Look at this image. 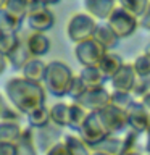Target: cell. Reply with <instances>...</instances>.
<instances>
[{"label":"cell","instance_id":"cell-21","mask_svg":"<svg viewBox=\"0 0 150 155\" xmlns=\"http://www.w3.org/2000/svg\"><path fill=\"white\" fill-rule=\"evenodd\" d=\"M31 58H32V55L28 50L26 42H19L18 47L7 57V60H8V63L15 68V70H21L23 71V68L28 65V61L31 60Z\"/></svg>","mask_w":150,"mask_h":155},{"label":"cell","instance_id":"cell-36","mask_svg":"<svg viewBox=\"0 0 150 155\" xmlns=\"http://www.w3.org/2000/svg\"><path fill=\"white\" fill-rule=\"evenodd\" d=\"M139 28L145 29V31H150V5H148L147 12L139 18Z\"/></svg>","mask_w":150,"mask_h":155},{"label":"cell","instance_id":"cell-1","mask_svg":"<svg viewBox=\"0 0 150 155\" xmlns=\"http://www.w3.org/2000/svg\"><path fill=\"white\" fill-rule=\"evenodd\" d=\"M5 95L13 108L28 116L34 110L45 105L47 91L39 82H32L24 78H11L5 84Z\"/></svg>","mask_w":150,"mask_h":155},{"label":"cell","instance_id":"cell-14","mask_svg":"<svg viewBox=\"0 0 150 155\" xmlns=\"http://www.w3.org/2000/svg\"><path fill=\"white\" fill-rule=\"evenodd\" d=\"M92 39H94L95 42H99L100 45L103 47L105 50H108V52H111V48H115L116 45H118V42H119L118 36H116V34L111 31V28H110L106 23L97 24Z\"/></svg>","mask_w":150,"mask_h":155},{"label":"cell","instance_id":"cell-9","mask_svg":"<svg viewBox=\"0 0 150 155\" xmlns=\"http://www.w3.org/2000/svg\"><path fill=\"white\" fill-rule=\"evenodd\" d=\"M126 116H128V124L131 131L137 133L139 136L147 131L150 124V111L142 105L140 100H135L134 104L129 105V108L126 110Z\"/></svg>","mask_w":150,"mask_h":155},{"label":"cell","instance_id":"cell-12","mask_svg":"<svg viewBox=\"0 0 150 155\" xmlns=\"http://www.w3.org/2000/svg\"><path fill=\"white\" fill-rule=\"evenodd\" d=\"M26 23L28 26L32 29V32H42L45 34L47 31H50L55 24V15L52 13L50 8H44L41 12L34 13V15H29L26 18Z\"/></svg>","mask_w":150,"mask_h":155},{"label":"cell","instance_id":"cell-7","mask_svg":"<svg viewBox=\"0 0 150 155\" xmlns=\"http://www.w3.org/2000/svg\"><path fill=\"white\" fill-rule=\"evenodd\" d=\"M110 100H111V92H108L105 87H99V89L86 91V94L79 100H76V104H79L89 113H99L110 105Z\"/></svg>","mask_w":150,"mask_h":155},{"label":"cell","instance_id":"cell-43","mask_svg":"<svg viewBox=\"0 0 150 155\" xmlns=\"http://www.w3.org/2000/svg\"><path fill=\"white\" fill-rule=\"evenodd\" d=\"M144 55H147V57H150V42L145 45V48H144Z\"/></svg>","mask_w":150,"mask_h":155},{"label":"cell","instance_id":"cell-16","mask_svg":"<svg viewBox=\"0 0 150 155\" xmlns=\"http://www.w3.org/2000/svg\"><path fill=\"white\" fill-rule=\"evenodd\" d=\"M123 58H121L118 53H115V52H106L103 58L100 60L99 63V70L103 73V76L106 78V79H111L116 73H118L121 68H123Z\"/></svg>","mask_w":150,"mask_h":155},{"label":"cell","instance_id":"cell-25","mask_svg":"<svg viewBox=\"0 0 150 155\" xmlns=\"http://www.w3.org/2000/svg\"><path fill=\"white\" fill-rule=\"evenodd\" d=\"M21 26L23 21L13 18L5 10H0V34H18Z\"/></svg>","mask_w":150,"mask_h":155},{"label":"cell","instance_id":"cell-49","mask_svg":"<svg viewBox=\"0 0 150 155\" xmlns=\"http://www.w3.org/2000/svg\"><path fill=\"white\" fill-rule=\"evenodd\" d=\"M0 113H2V111H0Z\"/></svg>","mask_w":150,"mask_h":155},{"label":"cell","instance_id":"cell-46","mask_svg":"<svg viewBox=\"0 0 150 155\" xmlns=\"http://www.w3.org/2000/svg\"><path fill=\"white\" fill-rule=\"evenodd\" d=\"M92 155H106V153H102V152H92Z\"/></svg>","mask_w":150,"mask_h":155},{"label":"cell","instance_id":"cell-32","mask_svg":"<svg viewBox=\"0 0 150 155\" xmlns=\"http://www.w3.org/2000/svg\"><path fill=\"white\" fill-rule=\"evenodd\" d=\"M86 91H87V87L84 86V82L81 81V78H79V74L77 76H74V79H73V84H71V89H70V95L73 100H79L82 95L86 94Z\"/></svg>","mask_w":150,"mask_h":155},{"label":"cell","instance_id":"cell-33","mask_svg":"<svg viewBox=\"0 0 150 155\" xmlns=\"http://www.w3.org/2000/svg\"><path fill=\"white\" fill-rule=\"evenodd\" d=\"M148 92H150V76L148 78H139L137 82H135L134 91H132L134 99H142Z\"/></svg>","mask_w":150,"mask_h":155},{"label":"cell","instance_id":"cell-6","mask_svg":"<svg viewBox=\"0 0 150 155\" xmlns=\"http://www.w3.org/2000/svg\"><path fill=\"white\" fill-rule=\"evenodd\" d=\"M108 50H105V48L102 47L99 42H95L94 39H89V41L76 44V47H74L76 58H77V61L82 65V68L99 66L100 60L103 58V55Z\"/></svg>","mask_w":150,"mask_h":155},{"label":"cell","instance_id":"cell-44","mask_svg":"<svg viewBox=\"0 0 150 155\" xmlns=\"http://www.w3.org/2000/svg\"><path fill=\"white\" fill-rule=\"evenodd\" d=\"M5 5H7V0H0V10H3Z\"/></svg>","mask_w":150,"mask_h":155},{"label":"cell","instance_id":"cell-11","mask_svg":"<svg viewBox=\"0 0 150 155\" xmlns=\"http://www.w3.org/2000/svg\"><path fill=\"white\" fill-rule=\"evenodd\" d=\"M84 8L87 15H90L94 19L108 21L113 10L116 8L115 0H84Z\"/></svg>","mask_w":150,"mask_h":155},{"label":"cell","instance_id":"cell-45","mask_svg":"<svg viewBox=\"0 0 150 155\" xmlns=\"http://www.w3.org/2000/svg\"><path fill=\"white\" fill-rule=\"evenodd\" d=\"M126 155H140V153L135 152V150H132V152H129V153H126Z\"/></svg>","mask_w":150,"mask_h":155},{"label":"cell","instance_id":"cell-27","mask_svg":"<svg viewBox=\"0 0 150 155\" xmlns=\"http://www.w3.org/2000/svg\"><path fill=\"white\" fill-rule=\"evenodd\" d=\"M28 2L26 0H7V5H5V12L10 13L13 18L19 19V21H24L28 18Z\"/></svg>","mask_w":150,"mask_h":155},{"label":"cell","instance_id":"cell-39","mask_svg":"<svg viewBox=\"0 0 150 155\" xmlns=\"http://www.w3.org/2000/svg\"><path fill=\"white\" fill-rule=\"evenodd\" d=\"M140 102H142V105L145 107V108H147L148 111H150V92L148 94H145L142 99H140Z\"/></svg>","mask_w":150,"mask_h":155},{"label":"cell","instance_id":"cell-31","mask_svg":"<svg viewBox=\"0 0 150 155\" xmlns=\"http://www.w3.org/2000/svg\"><path fill=\"white\" fill-rule=\"evenodd\" d=\"M132 68L135 71L137 78H148L150 76V57L147 55H139L132 63Z\"/></svg>","mask_w":150,"mask_h":155},{"label":"cell","instance_id":"cell-19","mask_svg":"<svg viewBox=\"0 0 150 155\" xmlns=\"http://www.w3.org/2000/svg\"><path fill=\"white\" fill-rule=\"evenodd\" d=\"M50 123L58 128H70V104L58 102L50 107Z\"/></svg>","mask_w":150,"mask_h":155},{"label":"cell","instance_id":"cell-18","mask_svg":"<svg viewBox=\"0 0 150 155\" xmlns=\"http://www.w3.org/2000/svg\"><path fill=\"white\" fill-rule=\"evenodd\" d=\"M15 145H16V155H39L32 128H24L21 137Z\"/></svg>","mask_w":150,"mask_h":155},{"label":"cell","instance_id":"cell-13","mask_svg":"<svg viewBox=\"0 0 150 155\" xmlns=\"http://www.w3.org/2000/svg\"><path fill=\"white\" fill-rule=\"evenodd\" d=\"M28 50L32 55V58H41L47 55L50 50V39L42 32H32L26 41Z\"/></svg>","mask_w":150,"mask_h":155},{"label":"cell","instance_id":"cell-40","mask_svg":"<svg viewBox=\"0 0 150 155\" xmlns=\"http://www.w3.org/2000/svg\"><path fill=\"white\" fill-rule=\"evenodd\" d=\"M145 134H147V140H145V152L147 153H150V124H148V128H147V131H145Z\"/></svg>","mask_w":150,"mask_h":155},{"label":"cell","instance_id":"cell-24","mask_svg":"<svg viewBox=\"0 0 150 155\" xmlns=\"http://www.w3.org/2000/svg\"><path fill=\"white\" fill-rule=\"evenodd\" d=\"M28 123L32 129H42L45 126L50 124V108H47L45 105L41 108L34 110L32 113L28 115Z\"/></svg>","mask_w":150,"mask_h":155},{"label":"cell","instance_id":"cell-29","mask_svg":"<svg viewBox=\"0 0 150 155\" xmlns=\"http://www.w3.org/2000/svg\"><path fill=\"white\" fill-rule=\"evenodd\" d=\"M21 42L18 34H0V53L8 57Z\"/></svg>","mask_w":150,"mask_h":155},{"label":"cell","instance_id":"cell-38","mask_svg":"<svg viewBox=\"0 0 150 155\" xmlns=\"http://www.w3.org/2000/svg\"><path fill=\"white\" fill-rule=\"evenodd\" d=\"M7 65H8V60H7V57L0 53V74H2V73H3L5 70H7Z\"/></svg>","mask_w":150,"mask_h":155},{"label":"cell","instance_id":"cell-30","mask_svg":"<svg viewBox=\"0 0 150 155\" xmlns=\"http://www.w3.org/2000/svg\"><path fill=\"white\" fill-rule=\"evenodd\" d=\"M135 99L132 94H124V92H111V100H110V105L116 107L119 110H128L131 104H134Z\"/></svg>","mask_w":150,"mask_h":155},{"label":"cell","instance_id":"cell-3","mask_svg":"<svg viewBox=\"0 0 150 155\" xmlns=\"http://www.w3.org/2000/svg\"><path fill=\"white\" fill-rule=\"evenodd\" d=\"M97 28V19H94L87 13H76L73 15L68 21L66 34L68 39L74 44H81L84 41H89L94 36V31Z\"/></svg>","mask_w":150,"mask_h":155},{"label":"cell","instance_id":"cell-17","mask_svg":"<svg viewBox=\"0 0 150 155\" xmlns=\"http://www.w3.org/2000/svg\"><path fill=\"white\" fill-rule=\"evenodd\" d=\"M79 78H81V81L84 82V86L87 87V91L103 87V84L108 81L103 76V73H102L97 66H94V68H82L81 73H79Z\"/></svg>","mask_w":150,"mask_h":155},{"label":"cell","instance_id":"cell-41","mask_svg":"<svg viewBox=\"0 0 150 155\" xmlns=\"http://www.w3.org/2000/svg\"><path fill=\"white\" fill-rule=\"evenodd\" d=\"M7 102H5V99H3V95L2 94H0V111H2V110H5V108H7Z\"/></svg>","mask_w":150,"mask_h":155},{"label":"cell","instance_id":"cell-4","mask_svg":"<svg viewBox=\"0 0 150 155\" xmlns=\"http://www.w3.org/2000/svg\"><path fill=\"white\" fill-rule=\"evenodd\" d=\"M106 24L118 36V39H126V37L132 36L135 32V29L139 28V19L132 16L131 13H128L124 8L116 7L113 10V13H111V16L108 18Z\"/></svg>","mask_w":150,"mask_h":155},{"label":"cell","instance_id":"cell-10","mask_svg":"<svg viewBox=\"0 0 150 155\" xmlns=\"http://www.w3.org/2000/svg\"><path fill=\"white\" fill-rule=\"evenodd\" d=\"M137 74H135L132 63H124L123 68L111 78V87L113 92H124V94H132L135 82H137Z\"/></svg>","mask_w":150,"mask_h":155},{"label":"cell","instance_id":"cell-28","mask_svg":"<svg viewBox=\"0 0 150 155\" xmlns=\"http://www.w3.org/2000/svg\"><path fill=\"white\" fill-rule=\"evenodd\" d=\"M89 115V111L86 108H82L79 104H70V128L73 129H77L79 131L84 124V121Z\"/></svg>","mask_w":150,"mask_h":155},{"label":"cell","instance_id":"cell-26","mask_svg":"<svg viewBox=\"0 0 150 155\" xmlns=\"http://www.w3.org/2000/svg\"><path fill=\"white\" fill-rule=\"evenodd\" d=\"M150 5V0H119V7L124 8L128 13H131L135 18H140L147 12Z\"/></svg>","mask_w":150,"mask_h":155},{"label":"cell","instance_id":"cell-48","mask_svg":"<svg viewBox=\"0 0 150 155\" xmlns=\"http://www.w3.org/2000/svg\"><path fill=\"white\" fill-rule=\"evenodd\" d=\"M115 2H119V0H115Z\"/></svg>","mask_w":150,"mask_h":155},{"label":"cell","instance_id":"cell-8","mask_svg":"<svg viewBox=\"0 0 150 155\" xmlns=\"http://www.w3.org/2000/svg\"><path fill=\"white\" fill-rule=\"evenodd\" d=\"M99 116L102 120V123L106 128L110 136H113L116 133L128 129L129 131V124H128V116H126L124 110H119L113 105H108L106 108L99 111Z\"/></svg>","mask_w":150,"mask_h":155},{"label":"cell","instance_id":"cell-50","mask_svg":"<svg viewBox=\"0 0 150 155\" xmlns=\"http://www.w3.org/2000/svg\"><path fill=\"white\" fill-rule=\"evenodd\" d=\"M148 155H150V153H148Z\"/></svg>","mask_w":150,"mask_h":155},{"label":"cell","instance_id":"cell-42","mask_svg":"<svg viewBox=\"0 0 150 155\" xmlns=\"http://www.w3.org/2000/svg\"><path fill=\"white\" fill-rule=\"evenodd\" d=\"M41 2H42L44 5H47V7H48V5H55V3H60L61 0H41Z\"/></svg>","mask_w":150,"mask_h":155},{"label":"cell","instance_id":"cell-5","mask_svg":"<svg viewBox=\"0 0 150 155\" xmlns=\"http://www.w3.org/2000/svg\"><path fill=\"white\" fill-rule=\"evenodd\" d=\"M108 136L110 134H108V131H106V128L103 126V123H102L99 113H89L87 115L84 124H82V128L79 129V137L89 145L90 150L94 145L102 142V140L106 139Z\"/></svg>","mask_w":150,"mask_h":155},{"label":"cell","instance_id":"cell-22","mask_svg":"<svg viewBox=\"0 0 150 155\" xmlns=\"http://www.w3.org/2000/svg\"><path fill=\"white\" fill-rule=\"evenodd\" d=\"M123 145L124 139H118L115 136H108L106 139H103L102 142L92 147V152H102L106 155H121L123 152Z\"/></svg>","mask_w":150,"mask_h":155},{"label":"cell","instance_id":"cell-37","mask_svg":"<svg viewBox=\"0 0 150 155\" xmlns=\"http://www.w3.org/2000/svg\"><path fill=\"white\" fill-rule=\"evenodd\" d=\"M0 155H16L15 144H0Z\"/></svg>","mask_w":150,"mask_h":155},{"label":"cell","instance_id":"cell-2","mask_svg":"<svg viewBox=\"0 0 150 155\" xmlns=\"http://www.w3.org/2000/svg\"><path fill=\"white\" fill-rule=\"evenodd\" d=\"M73 79L71 68L66 65L65 61L60 60H52L50 63H47V73H45V79H44V87L48 94H52L53 97H65L70 94Z\"/></svg>","mask_w":150,"mask_h":155},{"label":"cell","instance_id":"cell-23","mask_svg":"<svg viewBox=\"0 0 150 155\" xmlns=\"http://www.w3.org/2000/svg\"><path fill=\"white\" fill-rule=\"evenodd\" d=\"M63 142H65V145H66V149H68V152H70V155H92L90 147L79 137V136L66 134Z\"/></svg>","mask_w":150,"mask_h":155},{"label":"cell","instance_id":"cell-34","mask_svg":"<svg viewBox=\"0 0 150 155\" xmlns=\"http://www.w3.org/2000/svg\"><path fill=\"white\" fill-rule=\"evenodd\" d=\"M0 121H8V123H19L21 121V113L13 108V107H7L5 110H2L0 113Z\"/></svg>","mask_w":150,"mask_h":155},{"label":"cell","instance_id":"cell-35","mask_svg":"<svg viewBox=\"0 0 150 155\" xmlns=\"http://www.w3.org/2000/svg\"><path fill=\"white\" fill-rule=\"evenodd\" d=\"M45 155H70V152H68L65 142H57L53 147H50L47 150Z\"/></svg>","mask_w":150,"mask_h":155},{"label":"cell","instance_id":"cell-15","mask_svg":"<svg viewBox=\"0 0 150 155\" xmlns=\"http://www.w3.org/2000/svg\"><path fill=\"white\" fill-rule=\"evenodd\" d=\"M45 73H47V63L41 60V58H31L28 61V65L23 68L24 79L39 82V84H42L44 79H45Z\"/></svg>","mask_w":150,"mask_h":155},{"label":"cell","instance_id":"cell-20","mask_svg":"<svg viewBox=\"0 0 150 155\" xmlns=\"http://www.w3.org/2000/svg\"><path fill=\"white\" fill-rule=\"evenodd\" d=\"M23 129L19 123H8L0 121V144H16L23 134Z\"/></svg>","mask_w":150,"mask_h":155},{"label":"cell","instance_id":"cell-47","mask_svg":"<svg viewBox=\"0 0 150 155\" xmlns=\"http://www.w3.org/2000/svg\"><path fill=\"white\" fill-rule=\"evenodd\" d=\"M26 2H28V3H31V2H32V0H26Z\"/></svg>","mask_w":150,"mask_h":155}]
</instances>
